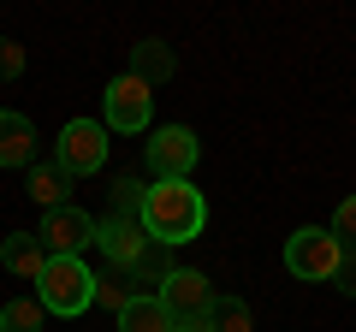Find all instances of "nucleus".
Listing matches in <instances>:
<instances>
[{
  "instance_id": "1",
  "label": "nucleus",
  "mask_w": 356,
  "mask_h": 332,
  "mask_svg": "<svg viewBox=\"0 0 356 332\" xmlns=\"http://www.w3.org/2000/svg\"><path fill=\"white\" fill-rule=\"evenodd\" d=\"M137 226H143V238H149V243L178 249V243L202 238V226H208V202H202V190H196L191 179L154 184V190L137 196Z\"/></svg>"
},
{
  "instance_id": "2",
  "label": "nucleus",
  "mask_w": 356,
  "mask_h": 332,
  "mask_svg": "<svg viewBox=\"0 0 356 332\" xmlns=\"http://www.w3.org/2000/svg\"><path fill=\"white\" fill-rule=\"evenodd\" d=\"M36 303H42V315H60V320L83 315V308L95 303V273L83 267V256H48L42 261Z\"/></svg>"
},
{
  "instance_id": "3",
  "label": "nucleus",
  "mask_w": 356,
  "mask_h": 332,
  "mask_svg": "<svg viewBox=\"0 0 356 332\" xmlns=\"http://www.w3.org/2000/svg\"><path fill=\"white\" fill-rule=\"evenodd\" d=\"M149 107H154V90L149 83H137L131 72H119L113 83H107L102 95V131H119V137H143L149 131Z\"/></svg>"
},
{
  "instance_id": "4",
  "label": "nucleus",
  "mask_w": 356,
  "mask_h": 332,
  "mask_svg": "<svg viewBox=\"0 0 356 332\" xmlns=\"http://www.w3.org/2000/svg\"><path fill=\"white\" fill-rule=\"evenodd\" d=\"M161 308L172 315V326H191V320H208V308H214V285L202 279L196 267H166V279H161Z\"/></svg>"
},
{
  "instance_id": "5",
  "label": "nucleus",
  "mask_w": 356,
  "mask_h": 332,
  "mask_svg": "<svg viewBox=\"0 0 356 332\" xmlns=\"http://www.w3.org/2000/svg\"><path fill=\"white\" fill-rule=\"evenodd\" d=\"M54 160H60L65 179H89V172H102V166H107V131H102V119H72V125L60 131Z\"/></svg>"
},
{
  "instance_id": "6",
  "label": "nucleus",
  "mask_w": 356,
  "mask_h": 332,
  "mask_svg": "<svg viewBox=\"0 0 356 332\" xmlns=\"http://www.w3.org/2000/svg\"><path fill=\"white\" fill-rule=\"evenodd\" d=\"M196 160H202V142H196L191 125H161V131L149 137V172H154V184L191 179Z\"/></svg>"
},
{
  "instance_id": "7",
  "label": "nucleus",
  "mask_w": 356,
  "mask_h": 332,
  "mask_svg": "<svg viewBox=\"0 0 356 332\" xmlns=\"http://www.w3.org/2000/svg\"><path fill=\"white\" fill-rule=\"evenodd\" d=\"M339 238H332L327 226H297L291 238H285V267L297 273V279H332V267H339Z\"/></svg>"
},
{
  "instance_id": "8",
  "label": "nucleus",
  "mask_w": 356,
  "mask_h": 332,
  "mask_svg": "<svg viewBox=\"0 0 356 332\" xmlns=\"http://www.w3.org/2000/svg\"><path fill=\"white\" fill-rule=\"evenodd\" d=\"M42 249H48V256H83L89 243H95V219L83 214V208H48V214H42Z\"/></svg>"
},
{
  "instance_id": "9",
  "label": "nucleus",
  "mask_w": 356,
  "mask_h": 332,
  "mask_svg": "<svg viewBox=\"0 0 356 332\" xmlns=\"http://www.w3.org/2000/svg\"><path fill=\"white\" fill-rule=\"evenodd\" d=\"M95 249H102L113 267H137V261L149 256V238H143L137 214H131V208H119V214L95 219Z\"/></svg>"
},
{
  "instance_id": "10",
  "label": "nucleus",
  "mask_w": 356,
  "mask_h": 332,
  "mask_svg": "<svg viewBox=\"0 0 356 332\" xmlns=\"http://www.w3.org/2000/svg\"><path fill=\"white\" fill-rule=\"evenodd\" d=\"M0 166H36V125L13 107H0Z\"/></svg>"
},
{
  "instance_id": "11",
  "label": "nucleus",
  "mask_w": 356,
  "mask_h": 332,
  "mask_svg": "<svg viewBox=\"0 0 356 332\" xmlns=\"http://www.w3.org/2000/svg\"><path fill=\"white\" fill-rule=\"evenodd\" d=\"M42 261H48V249H42L36 231H13V238L0 243V267L13 273V279H36Z\"/></svg>"
},
{
  "instance_id": "12",
  "label": "nucleus",
  "mask_w": 356,
  "mask_h": 332,
  "mask_svg": "<svg viewBox=\"0 0 356 332\" xmlns=\"http://www.w3.org/2000/svg\"><path fill=\"white\" fill-rule=\"evenodd\" d=\"M119 332H172V315L161 308L154 291H143V297H131V303L119 308Z\"/></svg>"
},
{
  "instance_id": "13",
  "label": "nucleus",
  "mask_w": 356,
  "mask_h": 332,
  "mask_svg": "<svg viewBox=\"0 0 356 332\" xmlns=\"http://www.w3.org/2000/svg\"><path fill=\"white\" fill-rule=\"evenodd\" d=\"M131 77H137V83H166V77H172V53H166V42H137V48H131Z\"/></svg>"
},
{
  "instance_id": "14",
  "label": "nucleus",
  "mask_w": 356,
  "mask_h": 332,
  "mask_svg": "<svg viewBox=\"0 0 356 332\" xmlns=\"http://www.w3.org/2000/svg\"><path fill=\"white\" fill-rule=\"evenodd\" d=\"M65 172H60V160H36L30 166V196H36L42 208H65Z\"/></svg>"
},
{
  "instance_id": "15",
  "label": "nucleus",
  "mask_w": 356,
  "mask_h": 332,
  "mask_svg": "<svg viewBox=\"0 0 356 332\" xmlns=\"http://www.w3.org/2000/svg\"><path fill=\"white\" fill-rule=\"evenodd\" d=\"M42 303L36 297H13V303L0 308V332H42Z\"/></svg>"
},
{
  "instance_id": "16",
  "label": "nucleus",
  "mask_w": 356,
  "mask_h": 332,
  "mask_svg": "<svg viewBox=\"0 0 356 332\" xmlns=\"http://www.w3.org/2000/svg\"><path fill=\"white\" fill-rule=\"evenodd\" d=\"M208 326H214V332H250V308H243V297H214Z\"/></svg>"
},
{
  "instance_id": "17",
  "label": "nucleus",
  "mask_w": 356,
  "mask_h": 332,
  "mask_svg": "<svg viewBox=\"0 0 356 332\" xmlns=\"http://www.w3.org/2000/svg\"><path fill=\"white\" fill-rule=\"evenodd\" d=\"M332 238H339V249H356V196H344L339 202V214H332Z\"/></svg>"
},
{
  "instance_id": "18",
  "label": "nucleus",
  "mask_w": 356,
  "mask_h": 332,
  "mask_svg": "<svg viewBox=\"0 0 356 332\" xmlns=\"http://www.w3.org/2000/svg\"><path fill=\"white\" fill-rule=\"evenodd\" d=\"M332 285H339L344 297H356V249H344V256H339V267H332Z\"/></svg>"
},
{
  "instance_id": "19",
  "label": "nucleus",
  "mask_w": 356,
  "mask_h": 332,
  "mask_svg": "<svg viewBox=\"0 0 356 332\" xmlns=\"http://www.w3.org/2000/svg\"><path fill=\"white\" fill-rule=\"evenodd\" d=\"M95 303H102V308H113V315H119V308L131 303V291H125V285H102V279H95Z\"/></svg>"
},
{
  "instance_id": "20",
  "label": "nucleus",
  "mask_w": 356,
  "mask_h": 332,
  "mask_svg": "<svg viewBox=\"0 0 356 332\" xmlns=\"http://www.w3.org/2000/svg\"><path fill=\"white\" fill-rule=\"evenodd\" d=\"M24 72V48L18 42H0V77H18Z\"/></svg>"
},
{
  "instance_id": "21",
  "label": "nucleus",
  "mask_w": 356,
  "mask_h": 332,
  "mask_svg": "<svg viewBox=\"0 0 356 332\" xmlns=\"http://www.w3.org/2000/svg\"><path fill=\"white\" fill-rule=\"evenodd\" d=\"M172 332H214L208 320H191V326H172Z\"/></svg>"
}]
</instances>
